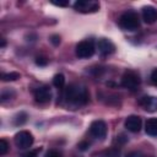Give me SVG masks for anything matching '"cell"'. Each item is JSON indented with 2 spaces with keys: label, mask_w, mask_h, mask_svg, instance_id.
<instances>
[{
  "label": "cell",
  "mask_w": 157,
  "mask_h": 157,
  "mask_svg": "<svg viewBox=\"0 0 157 157\" xmlns=\"http://www.w3.org/2000/svg\"><path fill=\"white\" fill-rule=\"evenodd\" d=\"M63 97L67 104H70L75 108L83 107L90 101V93H88L87 88L80 83H70L65 88Z\"/></svg>",
  "instance_id": "cell-1"
},
{
  "label": "cell",
  "mask_w": 157,
  "mask_h": 157,
  "mask_svg": "<svg viewBox=\"0 0 157 157\" xmlns=\"http://www.w3.org/2000/svg\"><path fill=\"white\" fill-rule=\"evenodd\" d=\"M119 26L124 31H135L140 27V17L135 11H125L119 17Z\"/></svg>",
  "instance_id": "cell-2"
},
{
  "label": "cell",
  "mask_w": 157,
  "mask_h": 157,
  "mask_svg": "<svg viewBox=\"0 0 157 157\" xmlns=\"http://www.w3.org/2000/svg\"><path fill=\"white\" fill-rule=\"evenodd\" d=\"M141 83V78L139 76V74H136L135 71H131V70H128L123 74L121 76V86L131 92L134 91H137L139 86Z\"/></svg>",
  "instance_id": "cell-3"
},
{
  "label": "cell",
  "mask_w": 157,
  "mask_h": 157,
  "mask_svg": "<svg viewBox=\"0 0 157 157\" xmlns=\"http://www.w3.org/2000/svg\"><path fill=\"white\" fill-rule=\"evenodd\" d=\"M94 52H96V45L92 39L81 40L76 45V55L80 59H88V58L93 56Z\"/></svg>",
  "instance_id": "cell-4"
},
{
  "label": "cell",
  "mask_w": 157,
  "mask_h": 157,
  "mask_svg": "<svg viewBox=\"0 0 157 157\" xmlns=\"http://www.w3.org/2000/svg\"><path fill=\"white\" fill-rule=\"evenodd\" d=\"M34 139L33 135L27 131V130H21L15 135V145L20 148V150H26L29 148L33 144Z\"/></svg>",
  "instance_id": "cell-5"
},
{
  "label": "cell",
  "mask_w": 157,
  "mask_h": 157,
  "mask_svg": "<svg viewBox=\"0 0 157 157\" xmlns=\"http://www.w3.org/2000/svg\"><path fill=\"white\" fill-rule=\"evenodd\" d=\"M74 9L77 12L82 13H92L98 11L99 9V2L97 1H91V0H78L74 4Z\"/></svg>",
  "instance_id": "cell-6"
},
{
  "label": "cell",
  "mask_w": 157,
  "mask_h": 157,
  "mask_svg": "<svg viewBox=\"0 0 157 157\" xmlns=\"http://www.w3.org/2000/svg\"><path fill=\"white\" fill-rule=\"evenodd\" d=\"M90 134L99 140H103L107 135V124L103 120H94L90 125Z\"/></svg>",
  "instance_id": "cell-7"
},
{
  "label": "cell",
  "mask_w": 157,
  "mask_h": 157,
  "mask_svg": "<svg viewBox=\"0 0 157 157\" xmlns=\"http://www.w3.org/2000/svg\"><path fill=\"white\" fill-rule=\"evenodd\" d=\"M33 96H34V99L37 103L44 104L52 99V91L48 86H39L34 90Z\"/></svg>",
  "instance_id": "cell-8"
},
{
  "label": "cell",
  "mask_w": 157,
  "mask_h": 157,
  "mask_svg": "<svg viewBox=\"0 0 157 157\" xmlns=\"http://www.w3.org/2000/svg\"><path fill=\"white\" fill-rule=\"evenodd\" d=\"M139 105H141L146 112H156L157 110V97L153 96H142L139 99Z\"/></svg>",
  "instance_id": "cell-9"
},
{
  "label": "cell",
  "mask_w": 157,
  "mask_h": 157,
  "mask_svg": "<svg viewBox=\"0 0 157 157\" xmlns=\"http://www.w3.org/2000/svg\"><path fill=\"white\" fill-rule=\"evenodd\" d=\"M125 128L131 132H139L142 126V120L139 115H129L125 119Z\"/></svg>",
  "instance_id": "cell-10"
},
{
  "label": "cell",
  "mask_w": 157,
  "mask_h": 157,
  "mask_svg": "<svg viewBox=\"0 0 157 157\" xmlns=\"http://www.w3.org/2000/svg\"><path fill=\"white\" fill-rule=\"evenodd\" d=\"M97 48L102 55H109L115 50V45L107 38H101L97 43Z\"/></svg>",
  "instance_id": "cell-11"
},
{
  "label": "cell",
  "mask_w": 157,
  "mask_h": 157,
  "mask_svg": "<svg viewBox=\"0 0 157 157\" xmlns=\"http://www.w3.org/2000/svg\"><path fill=\"white\" fill-rule=\"evenodd\" d=\"M142 20L151 25L157 21V10L153 6H145L142 9Z\"/></svg>",
  "instance_id": "cell-12"
},
{
  "label": "cell",
  "mask_w": 157,
  "mask_h": 157,
  "mask_svg": "<svg viewBox=\"0 0 157 157\" xmlns=\"http://www.w3.org/2000/svg\"><path fill=\"white\" fill-rule=\"evenodd\" d=\"M145 131L150 136H157V118H150L146 120Z\"/></svg>",
  "instance_id": "cell-13"
},
{
  "label": "cell",
  "mask_w": 157,
  "mask_h": 157,
  "mask_svg": "<svg viewBox=\"0 0 157 157\" xmlns=\"http://www.w3.org/2000/svg\"><path fill=\"white\" fill-rule=\"evenodd\" d=\"M53 85L56 87V88H63L64 85H65V76L63 74H56L54 77H53Z\"/></svg>",
  "instance_id": "cell-14"
},
{
  "label": "cell",
  "mask_w": 157,
  "mask_h": 157,
  "mask_svg": "<svg viewBox=\"0 0 157 157\" xmlns=\"http://www.w3.org/2000/svg\"><path fill=\"white\" fill-rule=\"evenodd\" d=\"M20 74L16 72V71H12V72H7V74H2L1 75V80L7 82V81H16L17 78H20Z\"/></svg>",
  "instance_id": "cell-15"
},
{
  "label": "cell",
  "mask_w": 157,
  "mask_h": 157,
  "mask_svg": "<svg viewBox=\"0 0 157 157\" xmlns=\"http://www.w3.org/2000/svg\"><path fill=\"white\" fill-rule=\"evenodd\" d=\"M13 96H15V92H13V91H11V90H5V91L1 92L0 99H1V102L4 103L6 99H11V97H13Z\"/></svg>",
  "instance_id": "cell-16"
},
{
  "label": "cell",
  "mask_w": 157,
  "mask_h": 157,
  "mask_svg": "<svg viewBox=\"0 0 157 157\" xmlns=\"http://www.w3.org/2000/svg\"><path fill=\"white\" fill-rule=\"evenodd\" d=\"M7 151H9V144H7V141L5 139H1L0 140V155L4 156Z\"/></svg>",
  "instance_id": "cell-17"
},
{
  "label": "cell",
  "mask_w": 157,
  "mask_h": 157,
  "mask_svg": "<svg viewBox=\"0 0 157 157\" xmlns=\"http://www.w3.org/2000/svg\"><path fill=\"white\" fill-rule=\"evenodd\" d=\"M42 151V148L40 147H38V148H36V150H31V151H28V152H26V153H23L22 155V157H38V155H39V152Z\"/></svg>",
  "instance_id": "cell-18"
},
{
  "label": "cell",
  "mask_w": 157,
  "mask_h": 157,
  "mask_svg": "<svg viewBox=\"0 0 157 157\" xmlns=\"http://www.w3.org/2000/svg\"><path fill=\"white\" fill-rule=\"evenodd\" d=\"M107 157H120V150L118 147H112L107 152Z\"/></svg>",
  "instance_id": "cell-19"
},
{
  "label": "cell",
  "mask_w": 157,
  "mask_h": 157,
  "mask_svg": "<svg viewBox=\"0 0 157 157\" xmlns=\"http://www.w3.org/2000/svg\"><path fill=\"white\" fill-rule=\"evenodd\" d=\"M36 64H37L38 66H45V65L48 64V59H47L45 56H43V55H38V56L36 58Z\"/></svg>",
  "instance_id": "cell-20"
},
{
  "label": "cell",
  "mask_w": 157,
  "mask_h": 157,
  "mask_svg": "<svg viewBox=\"0 0 157 157\" xmlns=\"http://www.w3.org/2000/svg\"><path fill=\"white\" fill-rule=\"evenodd\" d=\"M44 157H63V155L59 151H56V150H50V151H48L45 153Z\"/></svg>",
  "instance_id": "cell-21"
},
{
  "label": "cell",
  "mask_w": 157,
  "mask_h": 157,
  "mask_svg": "<svg viewBox=\"0 0 157 157\" xmlns=\"http://www.w3.org/2000/svg\"><path fill=\"white\" fill-rule=\"evenodd\" d=\"M77 147H78V150H81V151H86V150L90 147V142H87V141H81V142L77 145Z\"/></svg>",
  "instance_id": "cell-22"
},
{
  "label": "cell",
  "mask_w": 157,
  "mask_h": 157,
  "mask_svg": "<svg viewBox=\"0 0 157 157\" xmlns=\"http://www.w3.org/2000/svg\"><path fill=\"white\" fill-rule=\"evenodd\" d=\"M151 82H152L155 86H157V67L151 72Z\"/></svg>",
  "instance_id": "cell-23"
},
{
  "label": "cell",
  "mask_w": 157,
  "mask_h": 157,
  "mask_svg": "<svg viewBox=\"0 0 157 157\" xmlns=\"http://www.w3.org/2000/svg\"><path fill=\"white\" fill-rule=\"evenodd\" d=\"M50 42H52L54 45H59V43H60V37H59L58 34H53V36L50 37Z\"/></svg>",
  "instance_id": "cell-24"
},
{
  "label": "cell",
  "mask_w": 157,
  "mask_h": 157,
  "mask_svg": "<svg viewBox=\"0 0 157 157\" xmlns=\"http://www.w3.org/2000/svg\"><path fill=\"white\" fill-rule=\"evenodd\" d=\"M52 4L53 5H55V6H61V7H64V6H67L69 5V1L67 0H65V1H52Z\"/></svg>",
  "instance_id": "cell-25"
},
{
  "label": "cell",
  "mask_w": 157,
  "mask_h": 157,
  "mask_svg": "<svg viewBox=\"0 0 157 157\" xmlns=\"http://www.w3.org/2000/svg\"><path fill=\"white\" fill-rule=\"evenodd\" d=\"M126 157H141V155H140V152H130V153H128L126 155Z\"/></svg>",
  "instance_id": "cell-26"
},
{
  "label": "cell",
  "mask_w": 157,
  "mask_h": 157,
  "mask_svg": "<svg viewBox=\"0 0 157 157\" xmlns=\"http://www.w3.org/2000/svg\"><path fill=\"white\" fill-rule=\"evenodd\" d=\"M1 47H2V48L5 47V39H4V38L1 39Z\"/></svg>",
  "instance_id": "cell-27"
},
{
  "label": "cell",
  "mask_w": 157,
  "mask_h": 157,
  "mask_svg": "<svg viewBox=\"0 0 157 157\" xmlns=\"http://www.w3.org/2000/svg\"><path fill=\"white\" fill-rule=\"evenodd\" d=\"M147 157H153V156H147Z\"/></svg>",
  "instance_id": "cell-28"
}]
</instances>
